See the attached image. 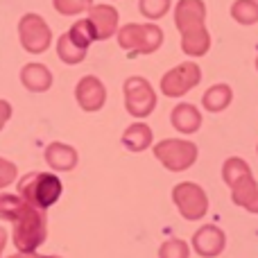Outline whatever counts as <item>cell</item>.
Returning a JSON list of instances; mask_svg holds the SVG:
<instances>
[{"mask_svg": "<svg viewBox=\"0 0 258 258\" xmlns=\"http://www.w3.org/2000/svg\"><path fill=\"white\" fill-rule=\"evenodd\" d=\"M61 192L63 183L54 172H27L23 179H18V197L39 211H48L52 204H57Z\"/></svg>", "mask_w": 258, "mask_h": 258, "instance_id": "1", "label": "cell"}, {"mask_svg": "<svg viewBox=\"0 0 258 258\" xmlns=\"http://www.w3.org/2000/svg\"><path fill=\"white\" fill-rule=\"evenodd\" d=\"M12 224H14L12 240H14L16 251H21V254L36 251L45 242V238H48V218H45V211H39L30 204H25V209L21 211V215Z\"/></svg>", "mask_w": 258, "mask_h": 258, "instance_id": "2", "label": "cell"}, {"mask_svg": "<svg viewBox=\"0 0 258 258\" xmlns=\"http://www.w3.org/2000/svg\"><path fill=\"white\" fill-rule=\"evenodd\" d=\"M116 34L118 45L136 54H152L163 43V30L154 23H127Z\"/></svg>", "mask_w": 258, "mask_h": 258, "instance_id": "3", "label": "cell"}, {"mask_svg": "<svg viewBox=\"0 0 258 258\" xmlns=\"http://www.w3.org/2000/svg\"><path fill=\"white\" fill-rule=\"evenodd\" d=\"M197 145L186 138H163L154 145V156L170 172H183L197 161Z\"/></svg>", "mask_w": 258, "mask_h": 258, "instance_id": "4", "label": "cell"}, {"mask_svg": "<svg viewBox=\"0 0 258 258\" xmlns=\"http://www.w3.org/2000/svg\"><path fill=\"white\" fill-rule=\"evenodd\" d=\"M122 93H125V107L129 116L134 118H147L156 107V93L154 86L141 75L127 77L122 84Z\"/></svg>", "mask_w": 258, "mask_h": 258, "instance_id": "5", "label": "cell"}, {"mask_svg": "<svg viewBox=\"0 0 258 258\" xmlns=\"http://www.w3.org/2000/svg\"><path fill=\"white\" fill-rule=\"evenodd\" d=\"M18 41L30 54H43L52 43V30L39 14H25L18 21Z\"/></svg>", "mask_w": 258, "mask_h": 258, "instance_id": "6", "label": "cell"}, {"mask_svg": "<svg viewBox=\"0 0 258 258\" xmlns=\"http://www.w3.org/2000/svg\"><path fill=\"white\" fill-rule=\"evenodd\" d=\"M172 202L177 204L179 213L186 220H190V222L202 220L209 213V197H206V190L200 183H192V181L177 183L172 188Z\"/></svg>", "mask_w": 258, "mask_h": 258, "instance_id": "7", "label": "cell"}, {"mask_svg": "<svg viewBox=\"0 0 258 258\" xmlns=\"http://www.w3.org/2000/svg\"><path fill=\"white\" fill-rule=\"evenodd\" d=\"M202 82V68L195 61H183L161 77V93L165 98H181Z\"/></svg>", "mask_w": 258, "mask_h": 258, "instance_id": "8", "label": "cell"}, {"mask_svg": "<svg viewBox=\"0 0 258 258\" xmlns=\"http://www.w3.org/2000/svg\"><path fill=\"white\" fill-rule=\"evenodd\" d=\"M75 100L82 107V111H89V113L100 111L104 107V102H107V86L95 75H86L77 82Z\"/></svg>", "mask_w": 258, "mask_h": 258, "instance_id": "9", "label": "cell"}, {"mask_svg": "<svg viewBox=\"0 0 258 258\" xmlns=\"http://www.w3.org/2000/svg\"><path fill=\"white\" fill-rule=\"evenodd\" d=\"M118 18H120V14H118V9L113 5H93L89 9L86 21H89L91 30H93L95 41L111 39L118 32Z\"/></svg>", "mask_w": 258, "mask_h": 258, "instance_id": "10", "label": "cell"}, {"mask_svg": "<svg viewBox=\"0 0 258 258\" xmlns=\"http://www.w3.org/2000/svg\"><path fill=\"white\" fill-rule=\"evenodd\" d=\"M227 247V236L220 227L215 224H206V227L197 229L192 236V249L202 258H215L220 256Z\"/></svg>", "mask_w": 258, "mask_h": 258, "instance_id": "11", "label": "cell"}, {"mask_svg": "<svg viewBox=\"0 0 258 258\" xmlns=\"http://www.w3.org/2000/svg\"><path fill=\"white\" fill-rule=\"evenodd\" d=\"M174 25L177 30L188 32L197 27H206V5L204 0H179L174 5Z\"/></svg>", "mask_w": 258, "mask_h": 258, "instance_id": "12", "label": "cell"}, {"mask_svg": "<svg viewBox=\"0 0 258 258\" xmlns=\"http://www.w3.org/2000/svg\"><path fill=\"white\" fill-rule=\"evenodd\" d=\"M43 156H45V163L54 172H71V170L77 168V161H80V154H77L75 147L68 145V143H59V141L50 143L45 147Z\"/></svg>", "mask_w": 258, "mask_h": 258, "instance_id": "13", "label": "cell"}, {"mask_svg": "<svg viewBox=\"0 0 258 258\" xmlns=\"http://www.w3.org/2000/svg\"><path fill=\"white\" fill-rule=\"evenodd\" d=\"M231 200L236 206H242L245 211L258 215V183L254 174H245L238 181H233L231 186Z\"/></svg>", "mask_w": 258, "mask_h": 258, "instance_id": "14", "label": "cell"}, {"mask_svg": "<svg viewBox=\"0 0 258 258\" xmlns=\"http://www.w3.org/2000/svg\"><path fill=\"white\" fill-rule=\"evenodd\" d=\"M21 84L32 93H45L52 86V73L45 63H25L21 68Z\"/></svg>", "mask_w": 258, "mask_h": 258, "instance_id": "15", "label": "cell"}, {"mask_svg": "<svg viewBox=\"0 0 258 258\" xmlns=\"http://www.w3.org/2000/svg\"><path fill=\"white\" fill-rule=\"evenodd\" d=\"M170 122H172V127L181 134H195L197 129L202 127V113L195 104L181 102L172 109V113H170Z\"/></svg>", "mask_w": 258, "mask_h": 258, "instance_id": "16", "label": "cell"}, {"mask_svg": "<svg viewBox=\"0 0 258 258\" xmlns=\"http://www.w3.org/2000/svg\"><path fill=\"white\" fill-rule=\"evenodd\" d=\"M152 129L145 122H134L122 132V145L129 152H145L152 147Z\"/></svg>", "mask_w": 258, "mask_h": 258, "instance_id": "17", "label": "cell"}, {"mask_svg": "<svg viewBox=\"0 0 258 258\" xmlns=\"http://www.w3.org/2000/svg\"><path fill=\"white\" fill-rule=\"evenodd\" d=\"M211 48V34L206 27L188 30L181 34V50L188 57H204Z\"/></svg>", "mask_w": 258, "mask_h": 258, "instance_id": "18", "label": "cell"}, {"mask_svg": "<svg viewBox=\"0 0 258 258\" xmlns=\"http://www.w3.org/2000/svg\"><path fill=\"white\" fill-rule=\"evenodd\" d=\"M233 100V89L229 84H215L202 95V104H204L206 111L211 113H220L231 104Z\"/></svg>", "mask_w": 258, "mask_h": 258, "instance_id": "19", "label": "cell"}, {"mask_svg": "<svg viewBox=\"0 0 258 258\" xmlns=\"http://www.w3.org/2000/svg\"><path fill=\"white\" fill-rule=\"evenodd\" d=\"M86 52H89V50L80 48V45H77L75 41H73L71 36L66 34V32L59 36V41H57V54H59V59H61L63 63H68V66H75V63L84 61Z\"/></svg>", "mask_w": 258, "mask_h": 258, "instance_id": "20", "label": "cell"}, {"mask_svg": "<svg viewBox=\"0 0 258 258\" xmlns=\"http://www.w3.org/2000/svg\"><path fill=\"white\" fill-rule=\"evenodd\" d=\"M231 16L240 25H256L258 23V3L256 0H236L231 5Z\"/></svg>", "mask_w": 258, "mask_h": 258, "instance_id": "21", "label": "cell"}, {"mask_svg": "<svg viewBox=\"0 0 258 258\" xmlns=\"http://www.w3.org/2000/svg\"><path fill=\"white\" fill-rule=\"evenodd\" d=\"M23 209H25V202H23L18 195L0 192V220H5V222H14V220L21 215Z\"/></svg>", "mask_w": 258, "mask_h": 258, "instance_id": "22", "label": "cell"}, {"mask_svg": "<svg viewBox=\"0 0 258 258\" xmlns=\"http://www.w3.org/2000/svg\"><path fill=\"white\" fill-rule=\"evenodd\" d=\"M245 174H251V168L247 161H242L240 156H231V159L224 161L222 165V179L227 186H231L233 181H238L240 177H245Z\"/></svg>", "mask_w": 258, "mask_h": 258, "instance_id": "23", "label": "cell"}, {"mask_svg": "<svg viewBox=\"0 0 258 258\" xmlns=\"http://www.w3.org/2000/svg\"><path fill=\"white\" fill-rule=\"evenodd\" d=\"M68 36H71L73 41H75L80 48H84V50H89V45L91 43H95V36H93V30H91V25H89V21L86 18H82V21H77V23H73V27L66 32Z\"/></svg>", "mask_w": 258, "mask_h": 258, "instance_id": "24", "label": "cell"}, {"mask_svg": "<svg viewBox=\"0 0 258 258\" xmlns=\"http://www.w3.org/2000/svg\"><path fill=\"white\" fill-rule=\"evenodd\" d=\"M170 0H138V9L147 21H159L170 12Z\"/></svg>", "mask_w": 258, "mask_h": 258, "instance_id": "25", "label": "cell"}, {"mask_svg": "<svg viewBox=\"0 0 258 258\" xmlns=\"http://www.w3.org/2000/svg\"><path fill=\"white\" fill-rule=\"evenodd\" d=\"M190 256V247L181 238H170L159 247V258H188Z\"/></svg>", "mask_w": 258, "mask_h": 258, "instance_id": "26", "label": "cell"}, {"mask_svg": "<svg viewBox=\"0 0 258 258\" xmlns=\"http://www.w3.org/2000/svg\"><path fill=\"white\" fill-rule=\"evenodd\" d=\"M52 7L61 16H77L82 12H89L93 7V0H52Z\"/></svg>", "mask_w": 258, "mask_h": 258, "instance_id": "27", "label": "cell"}, {"mask_svg": "<svg viewBox=\"0 0 258 258\" xmlns=\"http://www.w3.org/2000/svg\"><path fill=\"white\" fill-rule=\"evenodd\" d=\"M16 179H18L16 163H12L9 159H3V156H0V190L7 188V186H12Z\"/></svg>", "mask_w": 258, "mask_h": 258, "instance_id": "28", "label": "cell"}, {"mask_svg": "<svg viewBox=\"0 0 258 258\" xmlns=\"http://www.w3.org/2000/svg\"><path fill=\"white\" fill-rule=\"evenodd\" d=\"M12 113H14L12 104H9L7 100H0V132H3L5 125H7V122H9V118H12Z\"/></svg>", "mask_w": 258, "mask_h": 258, "instance_id": "29", "label": "cell"}, {"mask_svg": "<svg viewBox=\"0 0 258 258\" xmlns=\"http://www.w3.org/2000/svg\"><path fill=\"white\" fill-rule=\"evenodd\" d=\"M7 231H5V227H0V258H3V251H5V247H7Z\"/></svg>", "mask_w": 258, "mask_h": 258, "instance_id": "30", "label": "cell"}, {"mask_svg": "<svg viewBox=\"0 0 258 258\" xmlns=\"http://www.w3.org/2000/svg\"><path fill=\"white\" fill-rule=\"evenodd\" d=\"M7 258H41V254H36V251H32V254H12V256H7Z\"/></svg>", "mask_w": 258, "mask_h": 258, "instance_id": "31", "label": "cell"}, {"mask_svg": "<svg viewBox=\"0 0 258 258\" xmlns=\"http://www.w3.org/2000/svg\"><path fill=\"white\" fill-rule=\"evenodd\" d=\"M41 258H61V256H41Z\"/></svg>", "mask_w": 258, "mask_h": 258, "instance_id": "32", "label": "cell"}, {"mask_svg": "<svg viewBox=\"0 0 258 258\" xmlns=\"http://www.w3.org/2000/svg\"><path fill=\"white\" fill-rule=\"evenodd\" d=\"M256 71H258V57H256Z\"/></svg>", "mask_w": 258, "mask_h": 258, "instance_id": "33", "label": "cell"}, {"mask_svg": "<svg viewBox=\"0 0 258 258\" xmlns=\"http://www.w3.org/2000/svg\"><path fill=\"white\" fill-rule=\"evenodd\" d=\"M256 152H258V147H256Z\"/></svg>", "mask_w": 258, "mask_h": 258, "instance_id": "34", "label": "cell"}, {"mask_svg": "<svg viewBox=\"0 0 258 258\" xmlns=\"http://www.w3.org/2000/svg\"><path fill=\"white\" fill-rule=\"evenodd\" d=\"M256 3H258V0H256Z\"/></svg>", "mask_w": 258, "mask_h": 258, "instance_id": "35", "label": "cell"}]
</instances>
